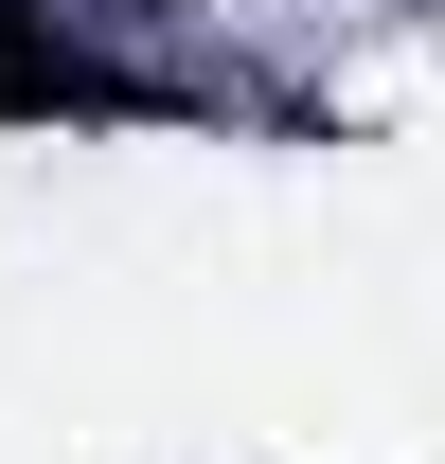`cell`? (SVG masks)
<instances>
[{
    "mask_svg": "<svg viewBox=\"0 0 445 464\" xmlns=\"http://www.w3.org/2000/svg\"><path fill=\"white\" fill-rule=\"evenodd\" d=\"M0 108H125V90L54 36V0H0Z\"/></svg>",
    "mask_w": 445,
    "mask_h": 464,
    "instance_id": "cell-1",
    "label": "cell"
}]
</instances>
